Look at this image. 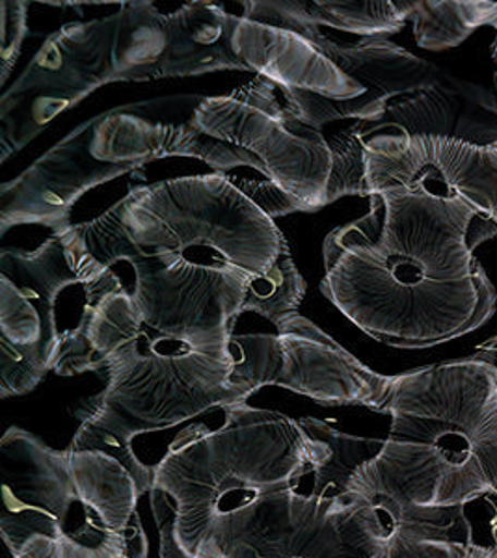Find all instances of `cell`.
<instances>
[{
    "label": "cell",
    "instance_id": "obj_1",
    "mask_svg": "<svg viewBox=\"0 0 497 558\" xmlns=\"http://www.w3.org/2000/svg\"><path fill=\"white\" fill-rule=\"evenodd\" d=\"M326 236L320 292L365 336L431 349L478 330L497 294L475 252L497 223L460 197L386 189Z\"/></svg>",
    "mask_w": 497,
    "mask_h": 558
},
{
    "label": "cell",
    "instance_id": "obj_2",
    "mask_svg": "<svg viewBox=\"0 0 497 558\" xmlns=\"http://www.w3.org/2000/svg\"><path fill=\"white\" fill-rule=\"evenodd\" d=\"M383 449L354 473L347 494L396 526L427 508L497 499V365L473 357L393 376Z\"/></svg>",
    "mask_w": 497,
    "mask_h": 558
},
{
    "label": "cell",
    "instance_id": "obj_3",
    "mask_svg": "<svg viewBox=\"0 0 497 558\" xmlns=\"http://www.w3.org/2000/svg\"><path fill=\"white\" fill-rule=\"evenodd\" d=\"M222 413L213 430L186 428L155 465V520L172 523L183 551L263 495L304 492L300 483L313 478L323 458V441L283 413L248 404Z\"/></svg>",
    "mask_w": 497,
    "mask_h": 558
},
{
    "label": "cell",
    "instance_id": "obj_4",
    "mask_svg": "<svg viewBox=\"0 0 497 558\" xmlns=\"http://www.w3.org/2000/svg\"><path fill=\"white\" fill-rule=\"evenodd\" d=\"M123 226L147 257L209 252L252 276L275 265L288 241L226 173L134 186Z\"/></svg>",
    "mask_w": 497,
    "mask_h": 558
},
{
    "label": "cell",
    "instance_id": "obj_5",
    "mask_svg": "<svg viewBox=\"0 0 497 558\" xmlns=\"http://www.w3.org/2000/svg\"><path fill=\"white\" fill-rule=\"evenodd\" d=\"M233 368L231 349H198L142 326L102 365L99 397L141 434L165 430L231 408Z\"/></svg>",
    "mask_w": 497,
    "mask_h": 558
},
{
    "label": "cell",
    "instance_id": "obj_6",
    "mask_svg": "<svg viewBox=\"0 0 497 558\" xmlns=\"http://www.w3.org/2000/svg\"><path fill=\"white\" fill-rule=\"evenodd\" d=\"M231 408L248 404L262 387H286L320 407L384 412L393 376L378 375L349 350L294 313L276 333L233 336Z\"/></svg>",
    "mask_w": 497,
    "mask_h": 558
},
{
    "label": "cell",
    "instance_id": "obj_7",
    "mask_svg": "<svg viewBox=\"0 0 497 558\" xmlns=\"http://www.w3.org/2000/svg\"><path fill=\"white\" fill-rule=\"evenodd\" d=\"M189 121L254 155L263 175L302 199L312 213L328 205L331 155L325 134L302 123L267 78L255 75L230 96L207 97Z\"/></svg>",
    "mask_w": 497,
    "mask_h": 558
},
{
    "label": "cell",
    "instance_id": "obj_8",
    "mask_svg": "<svg viewBox=\"0 0 497 558\" xmlns=\"http://www.w3.org/2000/svg\"><path fill=\"white\" fill-rule=\"evenodd\" d=\"M142 324L198 349H231L252 274L209 252L160 254L133 265Z\"/></svg>",
    "mask_w": 497,
    "mask_h": 558
},
{
    "label": "cell",
    "instance_id": "obj_9",
    "mask_svg": "<svg viewBox=\"0 0 497 558\" xmlns=\"http://www.w3.org/2000/svg\"><path fill=\"white\" fill-rule=\"evenodd\" d=\"M233 49L246 70L275 84L283 102L310 128L376 123L386 114L389 102L347 75L312 39L235 15Z\"/></svg>",
    "mask_w": 497,
    "mask_h": 558
},
{
    "label": "cell",
    "instance_id": "obj_10",
    "mask_svg": "<svg viewBox=\"0 0 497 558\" xmlns=\"http://www.w3.org/2000/svg\"><path fill=\"white\" fill-rule=\"evenodd\" d=\"M371 196L386 189L460 197L497 223V142L404 134L393 129L362 133Z\"/></svg>",
    "mask_w": 497,
    "mask_h": 558
},
{
    "label": "cell",
    "instance_id": "obj_11",
    "mask_svg": "<svg viewBox=\"0 0 497 558\" xmlns=\"http://www.w3.org/2000/svg\"><path fill=\"white\" fill-rule=\"evenodd\" d=\"M71 413L81 421L70 447L71 475L78 499L112 531H125L142 495L154 488L155 465L134 454L141 432L107 407L99 395L78 400Z\"/></svg>",
    "mask_w": 497,
    "mask_h": 558
},
{
    "label": "cell",
    "instance_id": "obj_12",
    "mask_svg": "<svg viewBox=\"0 0 497 558\" xmlns=\"http://www.w3.org/2000/svg\"><path fill=\"white\" fill-rule=\"evenodd\" d=\"M0 468L4 499L0 531L12 555L31 534H77L96 521L86 525L73 521L75 514L92 512L78 499L68 451H52L33 434L10 428L0 444Z\"/></svg>",
    "mask_w": 497,
    "mask_h": 558
},
{
    "label": "cell",
    "instance_id": "obj_13",
    "mask_svg": "<svg viewBox=\"0 0 497 558\" xmlns=\"http://www.w3.org/2000/svg\"><path fill=\"white\" fill-rule=\"evenodd\" d=\"M89 153L83 128L62 140L13 183L2 189V233L20 223H44L60 233L70 228L71 207L96 184L122 175Z\"/></svg>",
    "mask_w": 497,
    "mask_h": 558
},
{
    "label": "cell",
    "instance_id": "obj_14",
    "mask_svg": "<svg viewBox=\"0 0 497 558\" xmlns=\"http://www.w3.org/2000/svg\"><path fill=\"white\" fill-rule=\"evenodd\" d=\"M114 26L116 15L62 26L41 45L2 101L39 94L64 110L112 83Z\"/></svg>",
    "mask_w": 497,
    "mask_h": 558
},
{
    "label": "cell",
    "instance_id": "obj_15",
    "mask_svg": "<svg viewBox=\"0 0 497 558\" xmlns=\"http://www.w3.org/2000/svg\"><path fill=\"white\" fill-rule=\"evenodd\" d=\"M57 305L34 299L0 276V395L33 391L54 368L58 347Z\"/></svg>",
    "mask_w": 497,
    "mask_h": 558
},
{
    "label": "cell",
    "instance_id": "obj_16",
    "mask_svg": "<svg viewBox=\"0 0 497 558\" xmlns=\"http://www.w3.org/2000/svg\"><path fill=\"white\" fill-rule=\"evenodd\" d=\"M83 312L75 328L60 337L54 373L60 376L101 373L102 365L142 331V315L133 291L110 272L94 286H83Z\"/></svg>",
    "mask_w": 497,
    "mask_h": 558
},
{
    "label": "cell",
    "instance_id": "obj_17",
    "mask_svg": "<svg viewBox=\"0 0 497 558\" xmlns=\"http://www.w3.org/2000/svg\"><path fill=\"white\" fill-rule=\"evenodd\" d=\"M235 15L213 2H189L165 17L168 49L155 78L248 71L233 49Z\"/></svg>",
    "mask_w": 497,
    "mask_h": 558
},
{
    "label": "cell",
    "instance_id": "obj_18",
    "mask_svg": "<svg viewBox=\"0 0 497 558\" xmlns=\"http://www.w3.org/2000/svg\"><path fill=\"white\" fill-rule=\"evenodd\" d=\"M356 83L393 102L440 81L444 71L415 57L388 38H364L356 44H336L326 36L313 39Z\"/></svg>",
    "mask_w": 497,
    "mask_h": 558
},
{
    "label": "cell",
    "instance_id": "obj_19",
    "mask_svg": "<svg viewBox=\"0 0 497 558\" xmlns=\"http://www.w3.org/2000/svg\"><path fill=\"white\" fill-rule=\"evenodd\" d=\"M52 235L62 242L68 263L83 286H94L107 278L120 260H129L133 267L147 257L123 226L122 199L94 220L70 226Z\"/></svg>",
    "mask_w": 497,
    "mask_h": 558
},
{
    "label": "cell",
    "instance_id": "obj_20",
    "mask_svg": "<svg viewBox=\"0 0 497 558\" xmlns=\"http://www.w3.org/2000/svg\"><path fill=\"white\" fill-rule=\"evenodd\" d=\"M112 83L155 78L168 49L165 17L151 2H123L116 12Z\"/></svg>",
    "mask_w": 497,
    "mask_h": 558
},
{
    "label": "cell",
    "instance_id": "obj_21",
    "mask_svg": "<svg viewBox=\"0 0 497 558\" xmlns=\"http://www.w3.org/2000/svg\"><path fill=\"white\" fill-rule=\"evenodd\" d=\"M146 551L141 520L134 515L120 533L96 520L77 534H31L12 558H146Z\"/></svg>",
    "mask_w": 497,
    "mask_h": 558
},
{
    "label": "cell",
    "instance_id": "obj_22",
    "mask_svg": "<svg viewBox=\"0 0 497 558\" xmlns=\"http://www.w3.org/2000/svg\"><path fill=\"white\" fill-rule=\"evenodd\" d=\"M415 44L427 51H446L470 38L481 26L497 28V2L488 0H425L415 2Z\"/></svg>",
    "mask_w": 497,
    "mask_h": 558
},
{
    "label": "cell",
    "instance_id": "obj_23",
    "mask_svg": "<svg viewBox=\"0 0 497 558\" xmlns=\"http://www.w3.org/2000/svg\"><path fill=\"white\" fill-rule=\"evenodd\" d=\"M0 276L34 299L58 305L60 294L70 287L83 286L75 270L68 263L64 246L52 235L38 250H10L0 252Z\"/></svg>",
    "mask_w": 497,
    "mask_h": 558
},
{
    "label": "cell",
    "instance_id": "obj_24",
    "mask_svg": "<svg viewBox=\"0 0 497 558\" xmlns=\"http://www.w3.org/2000/svg\"><path fill=\"white\" fill-rule=\"evenodd\" d=\"M300 425L323 441V458L312 484V495L317 497L331 499L344 494L354 473L383 449L384 441L354 438L334 430L319 418H300Z\"/></svg>",
    "mask_w": 497,
    "mask_h": 558
},
{
    "label": "cell",
    "instance_id": "obj_25",
    "mask_svg": "<svg viewBox=\"0 0 497 558\" xmlns=\"http://www.w3.org/2000/svg\"><path fill=\"white\" fill-rule=\"evenodd\" d=\"M320 25L364 38H388L412 20L407 0H317Z\"/></svg>",
    "mask_w": 497,
    "mask_h": 558
},
{
    "label": "cell",
    "instance_id": "obj_26",
    "mask_svg": "<svg viewBox=\"0 0 497 558\" xmlns=\"http://www.w3.org/2000/svg\"><path fill=\"white\" fill-rule=\"evenodd\" d=\"M304 294L306 281L300 276L288 246L267 272L252 278L244 312L257 313L280 328L289 317L299 313Z\"/></svg>",
    "mask_w": 497,
    "mask_h": 558
},
{
    "label": "cell",
    "instance_id": "obj_27",
    "mask_svg": "<svg viewBox=\"0 0 497 558\" xmlns=\"http://www.w3.org/2000/svg\"><path fill=\"white\" fill-rule=\"evenodd\" d=\"M334 125L323 129L331 155L326 202L331 204L343 196H371L362 121H344L343 128Z\"/></svg>",
    "mask_w": 497,
    "mask_h": 558
},
{
    "label": "cell",
    "instance_id": "obj_28",
    "mask_svg": "<svg viewBox=\"0 0 497 558\" xmlns=\"http://www.w3.org/2000/svg\"><path fill=\"white\" fill-rule=\"evenodd\" d=\"M175 155L204 160L217 173L230 172L239 166H250L255 172L265 173L262 162L255 159L254 155L199 131L192 125L191 121L173 125L168 157H175Z\"/></svg>",
    "mask_w": 497,
    "mask_h": 558
},
{
    "label": "cell",
    "instance_id": "obj_29",
    "mask_svg": "<svg viewBox=\"0 0 497 558\" xmlns=\"http://www.w3.org/2000/svg\"><path fill=\"white\" fill-rule=\"evenodd\" d=\"M243 8L241 17L257 25L299 34L312 41L323 36L317 4L310 0H246Z\"/></svg>",
    "mask_w": 497,
    "mask_h": 558
},
{
    "label": "cell",
    "instance_id": "obj_30",
    "mask_svg": "<svg viewBox=\"0 0 497 558\" xmlns=\"http://www.w3.org/2000/svg\"><path fill=\"white\" fill-rule=\"evenodd\" d=\"M380 558H497V542L475 544L457 539L414 538L396 533Z\"/></svg>",
    "mask_w": 497,
    "mask_h": 558
},
{
    "label": "cell",
    "instance_id": "obj_31",
    "mask_svg": "<svg viewBox=\"0 0 497 558\" xmlns=\"http://www.w3.org/2000/svg\"><path fill=\"white\" fill-rule=\"evenodd\" d=\"M239 186V191L248 197L250 202H254L257 209H262L268 218L275 220L276 216H288L291 213H312L307 209V205L299 199V197L283 191L281 186L272 183L270 179L267 181H252V179H231Z\"/></svg>",
    "mask_w": 497,
    "mask_h": 558
},
{
    "label": "cell",
    "instance_id": "obj_32",
    "mask_svg": "<svg viewBox=\"0 0 497 558\" xmlns=\"http://www.w3.org/2000/svg\"><path fill=\"white\" fill-rule=\"evenodd\" d=\"M2 81H7L26 34V2H2Z\"/></svg>",
    "mask_w": 497,
    "mask_h": 558
},
{
    "label": "cell",
    "instance_id": "obj_33",
    "mask_svg": "<svg viewBox=\"0 0 497 558\" xmlns=\"http://www.w3.org/2000/svg\"><path fill=\"white\" fill-rule=\"evenodd\" d=\"M384 551L328 553V555H304L296 558H380Z\"/></svg>",
    "mask_w": 497,
    "mask_h": 558
},
{
    "label": "cell",
    "instance_id": "obj_34",
    "mask_svg": "<svg viewBox=\"0 0 497 558\" xmlns=\"http://www.w3.org/2000/svg\"><path fill=\"white\" fill-rule=\"evenodd\" d=\"M483 352L490 355H497V337L490 339V341L483 347Z\"/></svg>",
    "mask_w": 497,
    "mask_h": 558
},
{
    "label": "cell",
    "instance_id": "obj_35",
    "mask_svg": "<svg viewBox=\"0 0 497 558\" xmlns=\"http://www.w3.org/2000/svg\"><path fill=\"white\" fill-rule=\"evenodd\" d=\"M492 60H494V65H496V75H494V84H496V102H497V38L492 45Z\"/></svg>",
    "mask_w": 497,
    "mask_h": 558
}]
</instances>
